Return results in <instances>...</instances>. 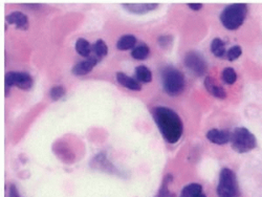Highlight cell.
<instances>
[{"label":"cell","mask_w":262,"mask_h":197,"mask_svg":"<svg viewBox=\"0 0 262 197\" xmlns=\"http://www.w3.org/2000/svg\"><path fill=\"white\" fill-rule=\"evenodd\" d=\"M161 78L165 93L171 97H175L181 94L183 88H185V76L175 67H165L161 73Z\"/></svg>","instance_id":"cell-2"},{"label":"cell","mask_w":262,"mask_h":197,"mask_svg":"<svg viewBox=\"0 0 262 197\" xmlns=\"http://www.w3.org/2000/svg\"><path fill=\"white\" fill-rule=\"evenodd\" d=\"M8 197H21L20 194H19L16 186L15 185H11V187H9V194H8Z\"/></svg>","instance_id":"cell-26"},{"label":"cell","mask_w":262,"mask_h":197,"mask_svg":"<svg viewBox=\"0 0 262 197\" xmlns=\"http://www.w3.org/2000/svg\"><path fill=\"white\" fill-rule=\"evenodd\" d=\"M92 56H94L98 60H102V59L104 57H106V55H107L108 53V47H107V44H106V42L104 40H98L96 41L93 45H92Z\"/></svg>","instance_id":"cell-17"},{"label":"cell","mask_w":262,"mask_h":197,"mask_svg":"<svg viewBox=\"0 0 262 197\" xmlns=\"http://www.w3.org/2000/svg\"><path fill=\"white\" fill-rule=\"evenodd\" d=\"M197 197H207V196H206L205 194H202V193H201V194H199Z\"/></svg>","instance_id":"cell-28"},{"label":"cell","mask_w":262,"mask_h":197,"mask_svg":"<svg viewBox=\"0 0 262 197\" xmlns=\"http://www.w3.org/2000/svg\"><path fill=\"white\" fill-rule=\"evenodd\" d=\"M188 6L193 9V11H199L200 8H202V4L201 3H189Z\"/></svg>","instance_id":"cell-27"},{"label":"cell","mask_w":262,"mask_h":197,"mask_svg":"<svg viewBox=\"0 0 262 197\" xmlns=\"http://www.w3.org/2000/svg\"><path fill=\"white\" fill-rule=\"evenodd\" d=\"M116 81H118L122 86L128 88L131 91L140 92L142 90V84L137 80V79L128 77L124 73H116Z\"/></svg>","instance_id":"cell-12"},{"label":"cell","mask_w":262,"mask_h":197,"mask_svg":"<svg viewBox=\"0 0 262 197\" xmlns=\"http://www.w3.org/2000/svg\"><path fill=\"white\" fill-rule=\"evenodd\" d=\"M183 63L188 70L197 77H201L207 73V62L199 53L197 52H189L186 54Z\"/></svg>","instance_id":"cell-7"},{"label":"cell","mask_w":262,"mask_h":197,"mask_svg":"<svg viewBox=\"0 0 262 197\" xmlns=\"http://www.w3.org/2000/svg\"><path fill=\"white\" fill-rule=\"evenodd\" d=\"M221 78L222 80H224V82L228 85H232L234 84L237 80V75H236V72L234 68L232 67H227L224 70V72H222V75H221Z\"/></svg>","instance_id":"cell-22"},{"label":"cell","mask_w":262,"mask_h":197,"mask_svg":"<svg viewBox=\"0 0 262 197\" xmlns=\"http://www.w3.org/2000/svg\"><path fill=\"white\" fill-rule=\"evenodd\" d=\"M152 116L163 137L169 144H175L180 140L183 124L178 113L169 107L158 106L153 108Z\"/></svg>","instance_id":"cell-1"},{"label":"cell","mask_w":262,"mask_h":197,"mask_svg":"<svg viewBox=\"0 0 262 197\" xmlns=\"http://www.w3.org/2000/svg\"><path fill=\"white\" fill-rule=\"evenodd\" d=\"M150 54V49L149 46L146 44H141L139 46H135L132 52H131V56L135 60H145V59H147L148 56Z\"/></svg>","instance_id":"cell-20"},{"label":"cell","mask_w":262,"mask_h":197,"mask_svg":"<svg viewBox=\"0 0 262 197\" xmlns=\"http://www.w3.org/2000/svg\"><path fill=\"white\" fill-rule=\"evenodd\" d=\"M217 195L218 197H239V187L236 174L229 168H224L220 171Z\"/></svg>","instance_id":"cell-5"},{"label":"cell","mask_w":262,"mask_h":197,"mask_svg":"<svg viewBox=\"0 0 262 197\" xmlns=\"http://www.w3.org/2000/svg\"><path fill=\"white\" fill-rule=\"evenodd\" d=\"M159 6L158 3H124L123 7L132 14H146L150 11H153Z\"/></svg>","instance_id":"cell-13"},{"label":"cell","mask_w":262,"mask_h":197,"mask_svg":"<svg viewBox=\"0 0 262 197\" xmlns=\"http://www.w3.org/2000/svg\"><path fill=\"white\" fill-rule=\"evenodd\" d=\"M98 62H99L98 59H96L94 56H90L89 58L85 59V60L78 62L73 67L72 72L75 76H85L87 74H89L93 70V67Z\"/></svg>","instance_id":"cell-8"},{"label":"cell","mask_w":262,"mask_h":197,"mask_svg":"<svg viewBox=\"0 0 262 197\" xmlns=\"http://www.w3.org/2000/svg\"><path fill=\"white\" fill-rule=\"evenodd\" d=\"M65 93H66V91L63 86L56 85V86H53L51 88L50 97L53 101H58V100H60L62 97H64Z\"/></svg>","instance_id":"cell-23"},{"label":"cell","mask_w":262,"mask_h":197,"mask_svg":"<svg viewBox=\"0 0 262 197\" xmlns=\"http://www.w3.org/2000/svg\"><path fill=\"white\" fill-rule=\"evenodd\" d=\"M135 79L140 83H150L152 80V73L147 66L140 65L135 68Z\"/></svg>","instance_id":"cell-16"},{"label":"cell","mask_w":262,"mask_h":197,"mask_svg":"<svg viewBox=\"0 0 262 197\" xmlns=\"http://www.w3.org/2000/svg\"><path fill=\"white\" fill-rule=\"evenodd\" d=\"M248 14V5L245 3L230 4L220 14V21L229 31H235L244 24Z\"/></svg>","instance_id":"cell-3"},{"label":"cell","mask_w":262,"mask_h":197,"mask_svg":"<svg viewBox=\"0 0 262 197\" xmlns=\"http://www.w3.org/2000/svg\"><path fill=\"white\" fill-rule=\"evenodd\" d=\"M5 20L8 24H14L18 29H27L28 27V18L21 12H13L6 16Z\"/></svg>","instance_id":"cell-10"},{"label":"cell","mask_w":262,"mask_h":197,"mask_svg":"<svg viewBox=\"0 0 262 197\" xmlns=\"http://www.w3.org/2000/svg\"><path fill=\"white\" fill-rule=\"evenodd\" d=\"M173 38L171 36H161L159 37V44L161 45V47H168L171 45L172 43Z\"/></svg>","instance_id":"cell-25"},{"label":"cell","mask_w":262,"mask_h":197,"mask_svg":"<svg viewBox=\"0 0 262 197\" xmlns=\"http://www.w3.org/2000/svg\"><path fill=\"white\" fill-rule=\"evenodd\" d=\"M201 191L202 187L199 184L192 183L182 189L179 197H197L199 194H201Z\"/></svg>","instance_id":"cell-18"},{"label":"cell","mask_w":262,"mask_h":197,"mask_svg":"<svg viewBox=\"0 0 262 197\" xmlns=\"http://www.w3.org/2000/svg\"><path fill=\"white\" fill-rule=\"evenodd\" d=\"M232 133L228 130H221V129H210L207 133V139L216 145H225L231 142Z\"/></svg>","instance_id":"cell-9"},{"label":"cell","mask_w":262,"mask_h":197,"mask_svg":"<svg viewBox=\"0 0 262 197\" xmlns=\"http://www.w3.org/2000/svg\"><path fill=\"white\" fill-rule=\"evenodd\" d=\"M135 44H137V37L133 35H124L116 42V48L120 51H127V49L134 48Z\"/></svg>","instance_id":"cell-14"},{"label":"cell","mask_w":262,"mask_h":197,"mask_svg":"<svg viewBox=\"0 0 262 197\" xmlns=\"http://www.w3.org/2000/svg\"><path fill=\"white\" fill-rule=\"evenodd\" d=\"M241 54H242L241 47L239 45H234L227 52V59L230 61H235L241 56Z\"/></svg>","instance_id":"cell-24"},{"label":"cell","mask_w":262,"mask_h":197,"mask_svg":"<svg viewBox=\"0 0 262 197\" xmlns=\"http://www.w3.org/2000/svg\"><path fill=\"white\" fill-rule=\"evenodd\" d=\"M205 86H206V90L208 91V93L212 95L213 97H215L217 98H226L227 93L224 90V87L219 86L213 78L206 77Z\"/></svg>","instance_id":"cell-11"},{"label":"cell","mask_w":262,"mask_h":197,"mask_svg":"<svg viewBox=\"0 0 262 197\" xmlns=\"http://www.w3.org/2000/svg\"><path fill=\"white\" fill-rule=\"evenodd\" d=\"M34 81L30 74L24 72H9L5 75V79H4L5 95L7 96L9 88L12 86H16L23 91H28L31 90Z\"/></svg>","instance_id":"cell-6"},{"label":"cell","mask_w":262,"mask_h":197,"mask_svg":"<svg viewBox=\"0 0 262 197\" xmlns=\"http://www.w3.org/2000/svg\"><path fill=\"white\" fill-rule=\"evenodd\" d=\"M232 148L238 153H246L253 150L257 145L256 137L245 127L235 128L231 136Z\"/></svg>","instance_id":"cell-4"},{"label":"cell","mask_w":262,"mask_h":197,"mask_svg":"<svg viewBox=\"0 0 262 197\" xmlns=\"http://www.w3.org/2000/svg\"><path fill=\"white\" fill-rule=\"evenodd\" d=\"M171 182H172V175H170V174L166 175V177H165L164 181H163V184H162V187L160 189L158 197H175V194L172 193L169 190V184Z\"/></svg>","instance_id":"cell-21"},{"label":"cell","mask_w":262,"mask_h":197,"mask_svg":"<svg viewBox=\"0 0 262 197\" xmlns=\"http://www.w3.org/2000/svg\"><path fill=\"white\" fill-rule=\"evenodd\" d=\"M76 51L80 56L85 57V58H89L91 51H92V46L90 45L88 41L86 40V39L80 38V39H78L76 42Z\"/></svg>","instance_id":"cell-15"},{"label":"cell","mask_w":262,"mask_h":197,"mask_svg":"<svg viewBox=\"0 0 262 197\" xmlns=\"http://www.w3.org/2000/svg\"><path fill=\"white\" fill-rule=\"evenodd\" d=\"M211 52L217 58H222L226 55V45L225 42L221 40L220 38L213 39L211 42Z\"/></svg>","instance_id":"cell-19"}]
</instances>
